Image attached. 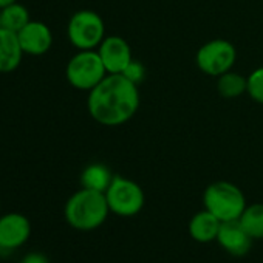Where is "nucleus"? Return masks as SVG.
I'll use <instances>...</instances> for the list:
<instances>
[{"instance_id":"obj_15","label":"nucleus","mask_w":263,"mask_h":263,"mask_svg":"<svg viewBox=\"0 0 263 263\" xmlns=\"http://www.w3.org/2000/svg\"><path fill=\"white\" fill-rule=\"evenodd\" d=\"M0 19H2V28L13 33H19L31 21L28 10L19 2H14L0 10Z\"/></svg>"},{"instance_id":"obj_3","label":"nucleus","mask_w":263,"mask_h":263,"mask_svg":"<svg viewBox=\"0 0 263 263\" xmlns=\"http://www.w3.org/2000/svg\"><path fill=\"white\" fill-rule=\"evenodd\" d=\"M204 208L220 221L238 220L246 209L243 192L229 181H217L204 191Z\"/></svg>"},{"instance_id":"obj_13","label":"nucleus","mask_w":263,"mask_h":263,"mask_svg":"<svg viewBox=\"0 0 263 263\" xmlns=\"http://www.w3.org/2000/svg\"><path fill=\"white\" fill-rule=\"evenodd\" d=\"M221 221L209 211L198 212L192 217L189 223V232L194 240L200 243H208L217 238Z\"/></svg>"},{"instance_id":"obj_7","label":"nucleus","mask_w":263,"mask_h":263,"mask_svg":"<svg viewBox=\"0 0 263 263\" xmlns=\"http://www.w3.org/2000/svg\"><path fill=\"white\" fill-rule=\"evenodd\" d=\"M198 68L209 76H221L229 71L237 59L235 47L224 39H215L204 44L197 51Z\"/></svg>"},{"instance_id":"obj_6","label":"nucleus","mask_w":263,"mask_h":263,"mask_svg":"<svg viewBox=\"0 0 263 263\" xmlns=\"http://www.w3.org/2000/svg\"><path fill=\"white\" fill-rule=\"evenodd\" d=\"M105 198L111 212L121 217H132L138 214L144 206V192L132 180L124 177H113L108 189L105 191Z\"/></svg>"},{"instance_id":"obj_10","label":"nucleus","mask_w":263,"mask_h":263,"mask_svg":"<svg viewBox=\"0 0 263 263\" xmlns=\"http://www.w3.org/2000/svg\"><path fill=\"white\" fill-rule=\"evenodd\" d=\"M21 47L24 54L28 56H42L53 45L51 30L39 21H30L19 33H17Z\"/></svg>"},{"instance_id":"obj_9","label":"nucleus","mask_w":263,"mask_h":263,"mask_svg":"<svg viewBox=\"0 0 263 263\" xmlns=\"http://www.w3.org/2000/svg\"><path fill=\"white\" fill-rule=\"evenodd\" d=\"M98 53L108 74L124 73V70L134 61L128 44L119 36L104 37V41L98 47Z\"/></svg>"},{"instance_id":"obj_22","label":"nucleus","mask_w":263,"mask_h":263,"mask_svg":"<svg viewBox=\"0 0 263 263\" xmlns=\"http://www.w3.org/2000/svg\"><path fill=\"white\" fill-rule=\"evenodd\" d=\"M0 28H2V19H0Z\"/></svg>"},{"instance_id":"obj_19","label":"nucleus","mask_w":263,"mask_h":263,"mask_svg":"<svg viewBox=\"0 0 263 263\" xmlns=\"http://www.w3.org/2000/svg\"><path fill=\"white\" fill-rule=\"evenodd\" d=\"M125 78H128L132 82H140V81H143V78H144V67L140 64V62H135V61H132L130 62V65L124 70V73H122Z\"/></svg>"},{"instance_id":"obj_2","label":"nucleus","mask_w":263,"mask_h":263,"mask_svg":"<svg viewBox=\"0 0 263 263\" xmlns=\"http://www.w3.org/2000/svg\"><path fill=\"white\" fill-rule=\"evenodd\" d=\"M110 212L104 192L82 187L73 194L64 209L65 220L78 231H93L99 228Z\"/></svg>"},{"instance_id":"obj_8","label":"nucleus","mask_w":263,"mask_h":263,"mask_svg":"<svg viewBox=\"0 0 263 263\" xmlns=\"http://www.w3.org/2000/svg\"><path fill=\"white\" fill-rule=\"evenodd\" d=\"M31 235L30 220L19 212L0 217V251H14L27 243Z\"/></svg>"},{"instance_id":"obj_18","label":"nucleus","mask_w":263,"mask_h":263,"mask_svg":"<svg viewBox=\"0 0 263 263\" xmlns=\"http://www.w3.org/2000/svg\"><path fill=\"white\" fill-rule=\"evenodd\" d=\"M248 95L257 104H263V67L254 70L248 78Z\"/></svg>"},{"instance_id":"obj_12","label":"nucleus","mask_w":263,"mask_h":263,"mask_svg":"<svg viewBox=\"0 0 263 263\" xmlns=\"http://www.w3.org/2000/svg\"><path fill=\"white\" fill-rule=\"evenodd\" d=\"M24 58L17 33L0 28V73L14 71Z\"/></svg>"},{"instance_id":"obj_5","label":"nucleus","mask_w":263,"mask_h":263,"mask_svg":"<svg viewBox=\"0 0 263 263\" xmlns=\"http://www.w3.org/2000/svg\"><path fill=\"white\" fill-rule=\"evenodd\" d=\"M67 34L71 45L78 50H95L104 41V21L95 11H78L71 16L68 22Z\"/></svg>"},{"instance_id":"obj_4","label":"nucleus","mask_w":263,"mask_h":263,"mask_svg":"<svg viewBox=\"0 0 263 263\" xmlns=\"http://www.w3.org/2000/svg\"><path fill=\"white\" fill-rule=\"evenodd\" d=\"M107 74L99 53L93 50H81L68 61L65 68V76L70 85L85 91L95 88Z\"/></svg>"},{"instance_id":"obj_14","label":"nucleus","mask_w":263,"mask_h":263,"mask_svg":"<svg viewBox=\"0 0 263 263\" xmlns=\"http://www.w3.org/2000/svg\"><path fill=\"white\" fill-rule=\"evenodd\" d=\"M111 180H113L111 172L104 164H99V163L87 166L81 175L82 187L98 191V192H104V194L108 189Z\"/></svg>"},{"instance_id":"obj_11","label":"nucleus","mask_w":263,"mask_h":263,"mask_svg":"<svg viewBox=\"0 0 263 263\" xmlns=\"http://www.w3.org/2000/svg\"><path fill=\"white\" fill-rule=\"evenodd\" d=\"M217 240L221 248H224L229 254L235 257L245 255L251 249V237L243 229L238 220L221 221Z\"/></svg>"},{"instance_id":"obj_20","label":"nucleus","mask_w":263,"mask_h":263,"mask_svg":"<svg viewBox=\"0 0 263 263\" xmlns=\"http://www.w3.org/2000/svg\"><path fill=\"white\" fill-rule=\"evenodd\" d=\"M19 263H48V258L42 252H28Z\"/></svg>"},{"instance_id":"obj_21","label":"nucleus","mask_w":263,"mask_h":263,"mask_svg":"<svg viewBox=\"0 0 263 263\" xmlns=\"http://www.w3.org/2000/svg\"><path fill=\"white\" fill-rule=\"evenodd\" d=\"M14 2H17V0H0V10L8 7V5H11V4H14Z\"/></svg>"},{"instance_id":"obj_17","label":"nucleus","mask_w":263,"mask_h":263,"mask_svg":"<svg viewBox=\"0 0 263 263\" xmlns=\"http://www.w3.org/2000/svg\"><path fill=\"white\" fill-rule=\"evenodd\" d=\"M246 87H248V78H243L238 73L226 71L221 76H218L217 88L223 98H237L246 91Z\"/></svg>"},{"instance_id":"obj_16","label":"nucleus","mask_w":263,"mask_h":263,"mask_svg":"<svg viewBox=\"0 0 263 263\" xmlns=\"http://www.w3.org/2000/svg\"><path fill=\"white\" fill-rule=\"evenodd\" d=\"M238 221L251 238H263V203L246 206Z\"/></svg>"},{"instance_id":"obj_1","label":"nucleus","mask_w":263,"mask_h":263,"mask_svg":"<svg viewBox=\"0 0 263 263\" xmlns=\"http://www.w3.org/2000/svg\"><path fill=\"white\" fill-rule=\"evenodd\" d=\"M140 107L137 84L122 73L107 74L95 88L88 91L87 108L90 116L107 127L127 122Z\"/></svg>"}]
</instances>
